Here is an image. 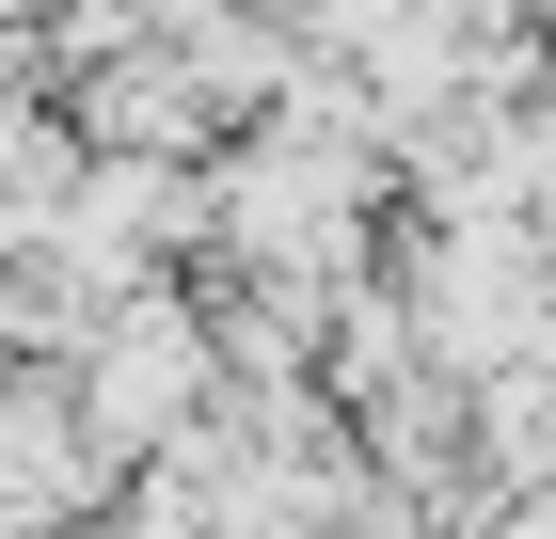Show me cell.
I'll use <instances>...</instances> for the list:
<instances>
[{"label": "cell", "mask_w": 556, "mask_h": 539, "mask_svg": "<svg viewBox=\"0 0 556 539\" xmlns=\"http://www.w3.org/2000/svg\"><path fill=\"white\" fill-rule=\"evenodd\" d=\"M64 381H80V428H96L112 460L207 428V413H223V318H207V286H175V270L128 286L112 318L80 333V365H64Z\"/></svg>", "instance_id": "obj_1"}]
</instances>
